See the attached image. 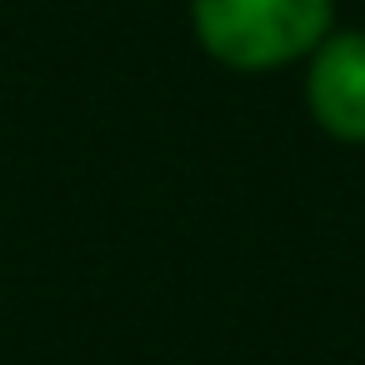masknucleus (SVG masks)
<instances>
[{
	"label": "nucleus",
	"instance_id": "obj_1",
	"mask_svg": "<svg viewBox=\"0 0 365 365\" xmlns=\"http://www.w3.org/2000/svg\"><path fill=\"white\" fill-rule=\"evenodd\" d=\"M335 31V0H190L195 46L235 71L270 76L305 61Z\"/></svg>",
	"mask_w": 365,
	"mask_h": 365
},
{
	"label": "nucleus",
	"instance_id": "obj_2",
	"mask_svg": "<svg viewBox=\"0 0 365 365\" xmlns=\"http://www.w3.org/2000/svg\"><path fill=\"white\" fill-rule=\"evenodd\" d=\"M305 110L310 120L340 140L365 145V31H330L305 56Z\"/></svg>",
	"mask_w": 365,
	"mask_h": 365
}]
</instances>
